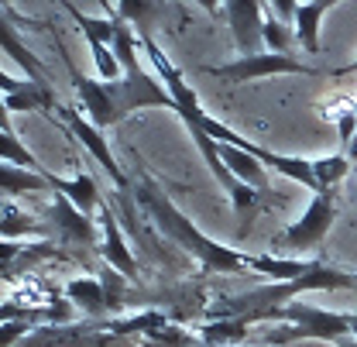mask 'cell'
<instances>
[{
	"label": "cell",
	"mask_w": 357,
	"mask_h": 347,
	"mask_svg": "<svg viewBox=\"0 0 357 347\" xmlns=\"http://www.w3.org/2000/svg\"><path fill=\"white\" fill-rule=\"evenodd\" d=\"M227 21H230V35L241 48V59L261 55L265 52V7L251 3V0H230L223 7Z\"/></svg>",
	"instance_id": "obj_9"
},
{
	"label": "cell",
	"mask_w": 357,
	"mask_h": 347,
	"mask_svg": "<svg viewBox=\"0 0 357 347\" xmlns=\"http://www.w3.org/2000/svg\"><path fill=\"white\" fill-rule=\"evenodd\" d=\"M96 275H100V286H103V293H107V306H110V320H121V309L128 306V296H131V289H128V279H124V275H121L117 268L103 265V261H100Z\"/></svg>",
	"instance_id": "obj_21"
},
{
	"label": "cell",
	"mask_w": 357,
	"mask_h": 347,
	"mask_svg": "<svg viewBox=\"0 0 357 347\" xmlns=\"http://www.w3.org/2000/svg\"><path fill=\"white\" fill-rule=\"evenodd\" d=\"M337 214H340V189H326V193L312 196L310 210L303 214V220L296 227H289L285 234L275 237V251H282V248H292V251H312V248H319L326 241Z\"/></svg>",
	"instance_id": "obj_6"
},
{
	"label": "cell",
	"mask_w": 357,
	"mask_h": 347,
	"mask_svg": "<svg viewBox=\"0 0 357 347\" xmlns=\"http://www.w3.org/2000/svg\"><path fill=\"white\" fill-rule=\"evenodd\" d=\"M354 286H357L354 275L337 272V268L316 261L310 275H303L296 282H271V286H258V289H248V293H237V296H220L217 303H210L206 323H213V320H237L244 327L268 323L271 313L289 306L292 296H299V293H312V289H354Z\"/></svg>",
	"instance_id": "obj_2"
},
{
	"label": "cell",
	"mask_w": 357,
	"mask_h": 347,
	"mask_svg": "<svg viewBox=\"0 0 357 347\" xmlns=\"http://www.w3.org/2000/svg\"><path fill=\"white\" fill-rule=\"evenodd\" d=\"M128 306H141L144 313L148 309H158L169 316V323H192L199 316L210 313V293L203 282H165L158 289H148V286H137L128 296Z\"/></svg>",
	"instance_id": "obj_5"
},
{
	"label": "cell",
	"mask_w": 357,
	"mask_h": 347,
	"mask_svg": "<svg viewBox=\"0 0 357 347\" xmlns=\"http://www.w3.org/2000/svg\"><path fill=\"white\" fill-rule=\"evenodd\" d=\"M3 83V107L7 110H59L55 103V93L45 87H35V83H14L10 76H0Z\"/></svg>",
	"instance_id": "obj_13"
},
{
	"label": "cell",
	"mask_w": 357,
	"mask_h": 347,
	"mask_svg": "<svg viewBox=\"0 0 357 347\" xmlns=\"http://www.w3.org/2000/svg\"><path fill=\"white\" fill-rule=\"evenodd\" d=\"M337 3L333 0H323V3H299L296 10V42L303 45L306 55H319L323 45H319V17L326 10H333Z\"/></svg>",
	"instance_id": "obj_16"
},
{
	"label": "cell",
	"mask_w": 357,
	"mask_h": 347,
	"mask_svg": "<svg viewBox=\"0 0 357 347\" xmlns=\"http://www.w3.org/2000/svg\"><path fill=\"white\" fill-rule=\"evenodd\" d=\"M289 45H292V35L285 31V24L271 14V7L265 3V48L268 52H275V55H285Z\"/></svg>",
	"instance_id": "obj_24"
},
{
	"label": "cell",
	"mask_w": 357,
	"mask_h": 347,
	"mask_svg": "<svg viewBox=\"0 0 357 347\" xmlns=\"http://www.w3.org/2000/svg\"><path fill=\"white\" fill-rule=\"evenodd\" d=\"M199 347H203V344H199Z\"/></svg>",
	"instance_id": "obj_28"
},
{
	"label": "cell",
	"mask_w": 357,
	"mask_h": 347,
	"mask_svg": "<svg viewBox=\"0 0 357 347\" xmlns=\"http://www.w3.org/2000/svg\"><path fill=\"white\" fill-rule=\"evenodd\" d=\"M289 323L282 330H271L265 341L275 347L292 344V341H330V344H340L347 337H354L351 330V316L347 313H326V309H316V306H303V303H289L282 306L278 313H271L268 323Z\"/></svg>",
	"instance_id": "obj_3"
},
{
	"label": "cell",
	"mask_w": 357,
	"mask_h": 347,
	"mask_svg": "<svg viewBox=\"0 0 357 347\" xmlns=\"http://www.w3.org/2000/svg\"><path fill=\"white\" fill-rule=\"evenodd\" d=\"M354 289H357V286H354Z\"/></svg>",
	"instance_id": "obj_29"
},
{
	"label": "cell",
	"mask_w": 357,
	"mask_h": 347,
	"mask_svg": "<svg viewBox=\"0 0 357 347\" xmlns=\"http://www.w3.org/2000/svg\"><path fill=\"white\" fill-rule=\"evenodd\" d=\"M66 296L76 309H83L86 320H110V306H107V293H103L100 279H93V275L73 279L66 286Z\"/></svg>",
	"instance_id": "obj_14"
},
{
	"label": "cell",
	"mask_w": 357,
	"mask_h": 347,
	"mask_svg": "<svg viewBox=\"0 0 357 347\" xmlns=\"http://www.w3.org/2000/svg\"><path fill=\"white\" fill-rule=\"evenodd\" d=\"M0 42H3V52L28 73V80L35 83V87H45V89H52V80H48V73H45V66L21 45V38L14 35V24H10V17L3 14V24H0Z\"/></svg>",
	"instance_id": "obj_15"
},
{
	"label": "cell",
	"mask_w": 357,
	"mask_h": 347,
	"mask_svg": "<svg viewBox=\"0 0 357 347\" xmlns=\"http://www.w3.org/2000/svg\"><path fill=\"white\" fill-rule=\"evenodd\" d=\"M45 223V241L73 251L83 268H93V255H100V234H96V223L89 217H83L62 193H52V207L42 214Z\"/></svg>",
	"instance_id": "obj_4"
},
{
	"label": "cell",
	"mask_w": 357,
	"mask_h": 347,
	"mask_svg": "<svg viewBox=\"0 0 357 347\" xmlns=\"http://www.w3.org/2000/svg\"><path fill=\"white\" fill-rule=\"evenodd\" d=\"M28 234L45 241V223L35 220L31 214H21L14 207H3V241L14 244V237H28Z\"/></svg>",
	"instance_id": "obj_22"
},
{
	"label": "cell",
	"mask_w": 357,
	"mask_h": 347,
	"mask_svg": "<svg viewBox=\"0 0 357 347\" xmlns=\"http://www.w3.org/2000/svg\"><path fill=\"white\" fill-rule=\"evenodd\" d=\"M217 145H220V141H217ZM220 158H223V165L237 175L244 186H255V189L265 186V169H261V162H258L255 155H248V152H241V148H230V145H220Z\"/></svg>",
	"instance_id": "obj_19"
},
{
	"label": "cell",
	"mask_w": 357,
	"mask_h": 347,
	"mask_svg": "<svg viewBox=\"0 0 357 347\" xmlns=\"http://www.w3.org/2000/svg\"><path fill=\"white\" fill-rule=\"evenodd\" d=\"M337 347H357V337H347V341H340Z\"/></svg>",
	"instance_id": "obj_26"
},
{
	"label": "cell",
	"mask_w": 357,
	"mask_h": 347,
	"mask_svg": "<svg viewBox=\"0 0 357 347\" xmlns=\"http://www.w3.org/2000/svg\"><path fill=\"white\" fill-rule=\"evenodd\" d=\"M351 73H357V62H351V66H344V69H337L333 76H351ZM347 155H351V162L357 165V134H354V141H351V148H347Z\"/></svg>",
	"instance_id": "obj_25"
},
{
	"label": "cell",
	"mask_w": 357,
	"mask_h": 347,
	"mask_svg": "<svg viewBox=\"0 0 357 347\" xmlns=\"http://www.w3.org/2000/svg\"><path fill=\"white\" fill-rule=\"evenodd\" d=\"M0 186L7 196H28V193H52L48 186V175L42 172H31V169H21V165H7L0 169Z\"/></svg>",
	"instance_id": "obj_18"
},
{
	"label": "cell",
	"mask_w": 357,
	"mask_h": 347,
	"mask_svg": "<svg viewBox=\"0 0 357 347\" xmlns=\"http://www.w3.org/2000/svg\"><path fill=\"white\" fill-rule=\"evenodd\" d=\"M100 223H103V248H100V261H103V265H110V268H117L124 279L137 282V279H141L137 258L128 251V241H124V234H121V220H117V214H114V207H110V200H107V196H103V203H100Z\"/></svg>",
	"instance_id": "obj_10"
},
{
	"label": "cell",
	"mask_w": 357,
	"mask_h": 347,
	"mask_svg": "<svg viewBox=\"0 0 357 347\" xmlns=\"http://www.w3.org/2000/svg\"><path fill=\"white\" fill-rule=\"evenodd\" d=\"M48 175V186H52V193H62L83 217L93 220V210H100V203H103V193L96 189V182H93V175L79 172L76 179H59V175L45 172Z\"/></svg>",
	"instance_id": "obj_12"
},
{
	"label": "cell",
	"mask_w": 357,
	"mask_h": 347,
	"mask_svg": "<svg viewBox=\"0 0 357 347\" xmlns=\"http://www.w3.org/2000/svg\"><path fill=\"white\" fill-rule=\"evenodd\" d=\"M66 66H69V76H73L76 89H79V100H83V107H86L89 124H93L96 131L121 124V110H117V103H114V96H110L107 83H96V80H89V76H79L69 55H66Z\"/></svg>",
	"instance_id": "obj_11"
},
{
	"label": "cell",
	"mask_w": 357,
	"mask_h": 347,
	"mask_svg": "<svg viewBox=\"0 0 357 347\" xmlns=\"http://www.w3.org/2000/svg\"><path fill=\"white\" fill-rule=\"evenodd\" d=\"M0 152H3V162L7 165H21V169H31V172H42V165H38V158L10 134L7 128V117H3V128H0Z\"/></svg>",
	"instance_id": "obj_23"
},
{
	"label": "cell",
	"mask_w": 357,
	"mask_h": 347,
	"mask_svg": "<svg viewBox=\"0 0 357 347\" xmlns=\"http://www.w3.org/2000/svg\"><path fill=\"white\" fill-rule=\"evenodd\" d=\"M316 261H296V258H275V255H251V272L255 275H271L275 282H296L310 275Z\"/></svg>",
	"instance_id": "obj_17"
},
{
	"label": "cell",
	"mask_w": 357,
	"mask_h": 347,
	"mask_svg": "<svg viewBox=\"0 0 357 347\" xmlns=\"http://www.w3.org/2000/svg\"><path fill=\"white\" fill-rule=\"evenodd\" d=\"M251 330L237 320H213V323H203L199 327V341L203 347H237Z\"/></svg>",
	"instance_id": "obj_20"
},
{
	"label": "cell",
	"mask_w": 357,
	"mask_h": 347,
	"mask_svg": "<svg viewBox=\"0 0 357 347\" xmlns=\"http://www.w3.org/2000/svg\"><path fill=\"white\" fill-rule=\"evenodd\" d=\"M52 117H55V124L66 131L69 138H76L79 145H86V152L93 155V158H96V162H100V169L110 175V182H114V189H117V193H134L131 179L121 172L117 158L110 155V148H107V141H103V131H96L93 124H89V121H83V117H79L73 107H59Z\"/></svg>",
	"instance_id": "obj_7"
},
{
	"label": "cell",
	"mask_w": 357,
	"mask_h": 347,
	"mask_svg": "<svg viewBox=\"0 0 357 347\" xmlns=\"http://www.w3.org/2000/svg\"><path fill=\"white\" fill-rule=\"evenodd\" d=\"M210 73H213L217 80H227V83H248V80H258V76H282V73L310 76L316 69L306 66V62H299L296 55L261 52V55H251V59H237V62H227V66H213Z\"/></svg>",
	"instance_id": "obj_8"
},
{
	"label": "cell",
	"mask_w": 357,
	"mask_h": 347,
	"mask_svg": "<svg viewBox=\"0 0 357 347\" xmlns=\"http://www.w3.org/2000/svg\"><path fill=\"white\" fill-rule=\"evenodd\" d=\"M134 200H137V207H144V210L151 214L155 227H158L169 241H176L178 248H182L185 255H192L210 275H251V255L230 251V248H223L217 241L203 237V234L192 227V220L185 217V214H178L176 207H172V200L144 172H141L137 186H134Z\"/></svg>",
	"instance_id": "obj_1"
},
{
	"label": "cell",
	"mask_w": 357,
	"mask_h": 347,
	"mask_svg": "<svg viewBox=\"0 0 357 347\" xmlns=\"http://www.w3.org/2000/svg\"><path fill=\"white\" fill-rule=\"evenodd\" d=\"M351 330H354V337H357V313H351Z\"/></svg>",
	"instance_id": "obj_27"
}]
</instances>
